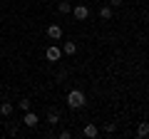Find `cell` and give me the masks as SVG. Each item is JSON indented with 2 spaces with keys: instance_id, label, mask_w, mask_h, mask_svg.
I'll list each match as a JSON object with an SVG mask.
<instances>
[{
  "instance_id": "cell-1",
  "label": "cell",
  "mask_w": 149,
  "mask_h": 139,
  "mask_svg": "<svg viewBox=\"0 0 149 139\" xmlns=\"http://www.w3.org/2000/svg\"><path fill=\"white\" fill-rule=\"evenodd\" d=\"M67 104L72 109H82L85 107V95H82V90H72L67 95Z\"/></svg>"
},
{
  "instance_id": "cell-2",
  "label": "cell",
  "mask_w": 149,
  "mask_h": 139,
  "mask_svg": "<svg viewBox=\"0 0 149 139\" xmlns=\"http://www.w3.org/2000/svg\"><path fill=\"white\" fill-rule=\"evenodd\" d=\"M70 13H74V17H77V20H87V17H90V8H87L85 3L72 5V10H70Z\"/></svg>"
},
{
  "instance_id": "cell-3",
  "label": "cell",
  "mask_w": 149,
  "mask_h": 139,
  "mask_svg": "<svg viewBox=\"0 0 149 139\" xmlns=\"http://www.w3.org/2000/svg\"><path fill=\"white\" fill-rule=\"evenodd\" d=\"M45 57H47L50 62H57V60L62 57V50H60L57 45H52V47H47V52H45Z\"/></svg>"
},
{
  "instance_id": "cell-4",
  "label": "cell",
  "mask_w": 149,
  "mask_h": 139,
  "mask_svg": "<svg viewBox=\"0 0 149 139\" xmlns=\"http://www.w3.org/2000/svg\"><path fill=\"white\" fill-rule=\"evenodd\" d=\"M37 122H40V117H37L35 112H30V109H27V114H25V119H22V124H25V127H37Z\"/></svg>"
},
{
  "instance_id": "cell-5",
  "label": "cell",
  "mask_w": 149,
  "mask_h": 139,
  "mask_svg": "<svg viewBox=\"0 0 149 139\" xmlns=\"http://www.w3.org/2000/svg\"><path fill=\"white\" fill-rule=\"evenodd\" d=\"M47 38H52V40H60V38H62V27H60L57 22L47 27Z\"/></svg>"
},
{
  "instance_id": "cell-6",
  "label": "cell",
  "mask_w": 149,
  "mask_h": 139,
  "mask_svg": "<svg viewBox=\"0 0 149 139\" xmlns=\"http://www.w3.org/2000/svg\"><path fill=\"white\" fill-rule=\"evenodd\" d=\"M13 109H15V107H13L10 102H0V114H3V117H10Z\"/></svg>"
},
{
  "instance_id": "cell-7",
  "label": "cell",
  "mask_w": 149,
  "mask_h": 139,
  "mask_svg": "<svg viewBox=\"0 0 149 139\" xmlns=\"http://www.w3.org/2000/svg\"><path fill=\"white\" fill-rule=\"evenodd\" d=\"M47 122L52 124V127L60 124V112H57V109H50V112H47Z\"/></svg>"
},
{
  "instance_id": "cell-8",
  "label": "cell",
  "mask_w": 149,
  "mask_h": 139,
  "mask_svg": "<svg viewBox=\"0 0 149 139\" xmlns=\"http://www.w3.org/2000/svg\"><path fill=\"white\" fill-rule=\"evenodd\" d=\"M82 134H85V137H97V127H95V124H85Z\"/></svg>"
},
{
  "instance_id": "cell-9",
  "label": "cell",
  "mask_w": 149,
  "mask_h": 139,
  "mask_svg": "<svg viewBox=\"0 0 149 139\" xmlns=\"http://www.w3.org/2000/svg\"><path fill=\"white\" fill-rule=\"evenodd\" d=\"M62 52L65 55H74V52H77V45H74V42H65L62 45Z\"/></svg>"
},
{
  "instance_id": "cell-10",
  "label": "cell",
  "mask_w": 149,
  "mask_h": 139,
  "mask_svg": "<svg viewBox=\"0 0 149 139\" xmlns=\"http://www.w3.org/2000/svg\"><path fill=\"white\" fill-rule=\"evenodd\" d=\"M57 10H60V13H65V15H67V13L72 10V3H67V0H62V3H57Z\"/></svg>"
},
{
  "instance_id": "cell-11",
  "label": "cell",
  "mask_w": 149,
  "mask_h": 139,
  "mask_svg": "<svg viewBox=\"0 0 149 139\" xmlns=\"http://www.w3.org/2000/svg\"><path fill=\"white\" fill-rule=\"evenodd\" d=\"M100 17H102V20H109V17H112V8H109V5L100 8Z\"/></svg>"
},
{
  "instance_id": "cell-12",
  "label": "cell",
  "mask_w": 149,
  "mask_h": 139,
  "mask_svg": "<svg viewBox=\"0 0 149 139\" xmlns=\"http://www.w3.org/2000/svg\"><path fill=\"white\" fill-rule=\"evenodd\" d=\"M137 134H139V137H147V134H149V124L142 122V124H139V129H137Z\"/></svg>"
},
{
  "instance_id": "cell-13",
  "label": "cell",
  "mask_w": 149,
  "mask_h": 139,
  "mask_svg": "<svg viewBox=\"0 0 149 139\" xmlns=\"http://www.w3.org/2000/svg\"><path fill=\"white\" fill-rule=\"evenodd\" d=\"M17 107H20L22 112H27V109H30V99H20V102H17Z\"/></svg>"
},
{
  "instance_id": "cell-14",
  "label": "cell",
  "mask_w": 149,
  "mask_h": 139,
  "mask_svg": "<svg viewBox=\"0 0 149 139\" xmlns=\"http://www.w3.org/2000/svg\"><path fill=\"white\" fill-rule=\"evenodd\" d=\"M72 137V132H70V129H62V132H60V139H70Z\"/></svg>"
},
{
  "instance_id": "cell-15",
  "label": "cell",
  "mask_w": 149,
  "mask_h": 139,
  "mask_svg": "<svg viewBox=\"0 0 149 139\" xmlns=\"http://www.w3.org/2000/svg\"><path fill=\"white\" fill-rule=\"evenodd\" d=\"M114 129H117V127H114V122H109V124H107V127H104V132H107V134H112V132H114Z\"/></svg>"
},
{
  "instance_id": "cell-16",
  "label": "cell",
  "mask_w": 149,
  "mask_h": 139,
  "mask_svg": "<svg viewBox=\"0 0 149 139\" xmlns=\"http://www.w3.org/2000/svg\"><path fill=\"white\" fill-rule=\"evenodd\" d=\"M107 3H109V8H119L122 5V0H107Z\"/></svg>"
},
{
  "instance_id": "cell-17",
  "label": "cell",
  "mask_w": 149,
  "mask_h": 139,
  "mask_svg": "<svg viewBox=\"0 0 149 139\" xmlns=\"http://www.w3.org/2000/svg\"><path fill=\"white\" fill-rule=\"evenodd\" d=\"M80 3H85V0H80Z\"/></svg>"
}]
</instances>
